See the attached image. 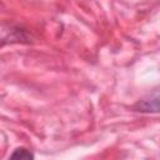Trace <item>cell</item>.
I'll list each match as a JSON object with an SVG mask.
<instances>
[{
  "instance_id": "6da1fadb",
  "label": "cell",
  "mask_w": 160,
  "mask_h": 160,
  "mask_svg": "<svg viewBox=\"0 0 160 160\" xmlns=\"http://www.w3.org/2000/svg\"><path fill=\"white\" fill-rule=\"evenodd\" d=\"M134 108L138 111H142V112H158V110H159V92H158V90H155L148 98L138 101Z\"/></svg>"
},
{
  "instance_id": "7a4b0ae2",
  "label": "cell",
  "mask_w": 160,
  "mask_h": 160,
  "mask_svg": "<svg viewBox=\"0 0 160 160\" xmlns=\"http://www.w3.org/2000/svg\"><path fill=\"white\" fill-rule=\"evenodd\" d=\"M9 160H34V154L25 148H18L12 151Z\"/></svg>"
}]
</instances>
